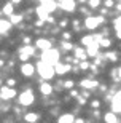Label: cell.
Here are the masks:
<instances>
[{
	"mask_svg": "<svg viewBox=\"0 0 121 123\" xmlns=\"http://www.w3.org/2000/svg\"><path fill=\"white\" fill-rule=\"evenodd\" d=\"M73 85H75V83H73L72 80H67V82L64 83V86H65V88H69V90H72V88H73Z\"/></svg>",
	"mask_w": 121,
	"mask_h": 123,
	"instance_id": "obj_32",
	"label": "cell"
},
{
	"mask_svg": "<svg viewBox=\"0 0 121 123\" xmlns=\"http://www.w3.org/2000/svg\"><path fill=\"white\" fill-rule=\"evenodd\" d=\"M73 43H70V40H61V50L62 51H70V50H75L73 48Z\"/></svg>",
	"mask_w": 121,
	"mask_h": 123,
	"instance_id": "obj_24",
	"label": "cell"
},
{
	"mask_svg": "<svg viewBox=\"0 0 121 123\" xmlns=\"http://www.w3.org/2000/svg\"><path fill=\"white\" fill-rule=\"evenodd\" d=\"M104 118H105V123H118V117H116V114H115L113 110L107 112Z\"/></svg>",
	"mask_w": 121,
	"mask_h": 123,
	"instance_id": "obj_20",
	"label": "cell"
},
{
	"mask_svg": "<svg viewBox=\"0 0 121 123\" xmlns=\"http://www.w3.org/2000/svg\"><path fill=\"white\" fill-rule=\"evenodd\" d=\"M99 48H100V45L99 43H92L91 46H88L86 48V53H88V56H91V58H96V56H99Z\"/></svg>",
	"mask_w": 121,
	"mask_h": 123,
	"instance_id": "obj_16",
	"label": "cell"
},
{
	"mask_svg": "<svg viewBox=\"0 0 121 123\" xmlns=\"http://www.w3.org/2000/svg\"><path fill=\"white\" fill-rule=\"evenodd\" d=\"M116 37L121 40V29H116Z\"/></svg>",
	"mask_w": 121,
	"mask_h": 123,
	"instance_id": "obj_41",
	"label": "cell"
},
{
	"mask_svg": "<svg viewBox=\"0 0 121 123\" xmlns=\"http://www.w3.org/2000/svg\"><path fill=\"white\" fill-rule=\"evenodd\" d=\"M37 16H38V19L46 21V19L49 18V13L46 11L45 8H43V5H40V6H37Z\"/></svg>",
	"mask_w": 121,
	"mask_h": 123,
	"instance_id": "obj_17",
	"label": "cell"
},
{
	"mask_svg": "<svg viewBox=\"0 0 121 123\" xmlns=\"http://www.w3.org/2000/svg\"><path fill=\"white\" fill-rule=\"evenodd\" d=\"M54 69H56V74H59V75H64V74H67L70 72V64H62V62H59L54 66Z\"/></svg>",
	"mask_w": 121,
	"mask_h": 123,
	"instance_id": "obj_12",
	"label": "cell"
},
{
	"mask_svg": "<svg viewBox=\"0 0 121 123\" xmlns=\"http://www.w3.org/2000/svg\"><path fill=\"white\" fill-rule=\"evenodd\" d=\"M38 118H40V115L35 114V112H29V114L24 115V120L27 123H35V122H38Z\"/></svg>",
	"mask_w": 121,
	"mask_h": 123,
	"instance_id": "obj_19",
	"label": "cell"
},
{
	"mask_svg": "<svg viewBox=\"0 0 121 123\" xmlns=\"http://www.w3.org/2000/svg\"><path fill=\"white\" fill-rule=\"evenodd\" d=\"M73 55H75L76 59L85 61V59H86V56H88V53H86V50H83L81 46H75V50H73Z\"/></svg>",
	"mask_w": 121,
	"mask_h": 123,
	"instance_id": "obj_15",
	"label": "cell"
},
{
	"mask_svg": "<svg viewBox=\"0 0 121 123\" xmlns=\"http://www.w3.org/2000/svg\"><path fill=\"white\" fill-rule=\"evenodd\" d=\"M37 70H38V75H40L43 80H51V78L56 75L54 66L46 64V62H43V61H40V62L37 64Z\"/></svg>",
	"mask_w": 121,
	"mask_h": 123,
	"instance_id": "obj_1",
	"label": "cell"
},
{
	"mask_svg": "<svg viewBox=\"0 0 121 123\" xmlns=\"http://www.w3.org/2000/svg\"><path fill=\"white\" fill-rule=\"evenodd\" d=\"M14 83H16V80H13V78H8V80H6V85H8V86H11V88L14 86Z\"/></svg>",
	"mask_w": 121,
	"mask_h": 123,
	"instance_id": "obj_33",
	"label": "cell"
},
{
	"mask_svg": "<svg viewBox=\"0 0 121 123\" xmlns=\"http://www.w3.org/2000/svg\"><path fill=\"white\" fill-rule=\"evenodd\" d=\"M113 5H115V3H113V0H105V6H107V8H112Z\"/></svg>",
	"mask_w": 121,
	"mask_h": 123,
	"instance_id": "obj_34",
	"label": "cell"
},
{
	"mask_svg": "<svg viewBox=\"0 0 121 123\" xmlns=\"http://www.w3.org/2000/svg\"><path fill=\"white\" fill-rule=\"evenodd\" d=\"M113 26H115V29H121V16L115 18V21H113Z\"/></svg>",
	"mask_w": 121,
	"mask_h": 123,
	"instance_id": "obj_30",
	"label": "cell"
},
{
	"mask_svg": "<svg viewBox=\"0 0 121 123\" xmlns=\"http://www.w3.org/2000/svg\"><path fill=\"white\" fill-rule=\"evenodd\" d=\"M35 48H40L41 51H46L51 48V42L48 40V38H38V40L35 42Z\"/></svg>",
	"mask_w": 121,
	"mask_h": 123,
	"instance_id": "obj_10",
	"label": "cell"
},
{
	"mask_svg": "<svg viewBox=\"0 0 121 123\" xmlns=\"http://www.w3.org/2000/svg\"><path fill=\"white\" fill-rule=\"evenodd\" d=\"M10 21H11V24H21L23 14H13V16H10Z\"/></svg>",
	"mask_w": 121,
	"mask_h": 123,
	"instance_id": "obj_25",
	"label": "cell"
},
{
	"mask_svg": "<svg viewBox=\"0 0 121 123\" xmlns=\"http://www.w3.org/2000/svg\"><path fill=\"white\" fill-rule=\"evenodd\" d=\"M67 24H69V21H67V19H62V21L59 23V26H61V27H65Z\"/></svg>",
	"mask_w": 121,
	"mask_h": 123,
	"instance_id": "obj_37",
	"label": "cell"
},
{
	"mask_svg": "<svg viewBox=\"0 0 121 123\" xmlns=\"http://www.w3.org/2000/svg\"><path fill=\"white\" fill-rule=\"evenodd\" d=\"M80 69L81 70H88V69H91V64L88 62V61H81L80 62Z\"/></svg>",
	"mask_w": 121,
	"mask_h": 123,
	"instance_id": "obj_29",
	"label": "cell"
},
{
	"mask_svg": "<svg viewBox=\"0 0 121 123\" xmlns=\"http://www.w3.org/2000/svg\"><path fill=\"white\" fill-rule=\"evenodd\" d=\"M81 88H86V90H92V88H96L99 85L96 80H91V78H85V80H81L80 82Z\"/></svg>",
	"mask_w": 121,
	"mask_h": 123,
	"instance_id": "obj_13",
	"label": "cell"
},
{
	"mask_svg": "<svg viewBox=\"0 0 121 123\" xmlns=\"http://www.w3.org/2000/svg\"><path fill=\"white\" fill-rule=\"evenodd\" d=\"M73 122H75V118H73L72 114H64V115H61L59 120H58V123H73Z\"/></svg>",
	"mask_w": 121,
	"mask_h": 123,
	"instance_id": "obj_22",
	"label": "cell"
},
{
	"mask_svg": "<svg viewBox=\"0 0 121 123\" xmlns=\"http://www.w3.org/2000/svg\"><path fill=\"white\" fill-rule=\"evenodd\" d=\"M118 75H120V82H121V67L118 69Z\"/></svg>",
	"mask_w": 121,
	"mask_h": 123,
	"instance_id": "obj_42",
	"label": "cell"
},
{
	"mask_svg": "<svg viewBox=\"0 0 121 123\" xmlns=\"http://www.w3.org/2000/svg\"><path fill=\"white\" fill-rule=\"evenodd\" d=\"M19 70H21V74H23L24 77H30V75H34V72H35V67L29 62H24Z\"/></svg>",
	"mask_w": 121,
	"mask_h": 123,
	"instance_id": "obj_9",
	"label": "cell"
},
{
	"mask_svg": "<svg viewBox=\"0 0 121 123\" xmlns=\"http://www.w3.org/2000/svg\"><path fill=\"white\" fill-rule=\"evenodd\" d=\"M80 2H86V0H80Z\"/></svg>",
	"mask_w": 121,
	"mask_h": 123,
	"instance_id": "obj_44",
	"label": "cell"
},
{
	"mask_svg": "<svg viewBox=\"0 0 121 123\" xmlns=\"http://www.w3.org/2000/svg\"><path fill=\"white\" fill-rule=\"evenodd\" d=\"M88 3H89V6L91 8H99V6H100V0H89V2H88Z\"/></svg>",
	"mask_w": 121,
	"mask_h": 123,
	"instance_id": "obj_28",
	"label": "cell"
},
{
	"mask_svg": "<svg viewBox=\"0 0 121 123\" xmlns=\"http://www.w3.org/2000/svg\"><path fill=\"white\" fill-rule=\"evenodd\" d=\"M73 123H86V122L83 118H75V122H73Z\"/></svg>",
	"mask_w": 121,
	"mask_h": 123,
	"instance_id": "obj_40",
	"label": "cell"
},
{
	"mask_svg": "<svg viewBox=\"0 0 121 123\" xmlns=\"http://www.w3.org/2000/svg\"><path fill=\"white\" fill-rule=\"evenodd\" d=\"M38 2H40V3H43V2H46V0H38Z\"/></svg>",
	"mask_w": 121,
	"mask_h": 123,
	"instance_id": "obj_43",
	"label": "cell"
},
{
	"mask_svg": "<svg viewBox=\"0 0 121 123\" xmlns=\"http://www.w3.org/2000/svg\"><path fill=\"white\" fill-rule=\"evenodd\" d=\"M99 45L102 46V48H110V46H112V42L108 40V38H102V42H100Z\"/></svg>",
	"mask_w": 121,
	"mask_h": 123,
	"instance_id": "obj_27",
	"label": "cell"
},
{
	"mask_svg": "<svg viewBox=\"0 0 121 123\" xmlns=\"http://www.w3.org/2000/svg\"><path fill=\"white\" fill-rule=\"evenodd\" d=\"M40 5H43V8H45L49 14H51L54 10L58 8V3H56L54 0H46V2H43V3H40Z\"/></svg>",
	"mask_w": 121,
	"mask_h": 123,
	"instance_id": "obj_14",
	"label": "cell"
},
{
	"mask_svg": "<svg viewBox=\"0 0 121 123\" xmlns=\"http://www.w3.org/2000/svg\"><path fill=\"white\" fill-rule=\"evenodd\" d=\"M112 110L115 114H121V91L115 93L112 98Z\"/></svg>",
	"mask_w": 121,
	"mask_h": 123,
	"instance_id": "obj_7",
	"label": "cell"
},
{
	"mask_svg": "<svg viewBox=\"0 0 121 123\" xmlns=\"http://www.w3.org/2000/svg\"><path fill=\"white\" fill-rule=\"evenodd\" d=\"M105 58H107L108 61H112V62H116L118 61V55L115 53V51H108L107 55H105Z\"/></svg>",
	"mask_w": 121,
	"mask_h": 123,
	"instance_id": "obj_26",
	"label": "cell"
},
{
	"mask_svg": "<svg viewBox=\"0 0 121 123\" xmlns=\"http://www.w3.org/2000/svg\"><path fill=\"white\" fill-rule=\"evenodd\" d=\"M11 26L13 24H11L10 19H2L0 21V32H2V35H6L10 32V29H11Z\"/></svg>",
	"mask_w": 121,
	"mask_h": 123,
	"instance_id": "obj_11",
	"label": "cell"
},
{
	"mask_svg": "<svg viewBox=\"0 0 121 123\" xmlns=\"http://www.w3.org/2000/svg\"><path fill=\"white\" fill-rule=\"evenodd\" d=\"M43 24H45V21H43V19H37V21H35V26H38V27H41Z\"/></svg>",
	"mask_w": 121,
	"mask_h": 123,
	"instance_id": "obj_36",
	"label": "cell"
},
{
	"mask_svg": "<svg viewBox=\"0 0 121 123\" xmlns=\"http://www.w3.org/2000/svg\"><path fill=\"white\" fill-rule=\"evenodd\" d=\"M13 10H14V5L11 3V2H8V3H5L3 10H2V13L6 14V16H13Z\"/></svg>",
	"mask_w": 121,
	"mask_h": 123,
	"instance_id": "obj_23",
	"label": "cell"
},
{
	"mask_svg": "<svg viewBox=\"0 0 121 123\" xmlns=\"http://www.w3.org/2000/svg\"><path fill=\"white\" fill-rule=\"evenodd\" d=\"M41 61L46 64H51V66L59 64V51L54 50V48H49V50L43 51L41 53Z\"/></svg>",
	"mask_w": 121,
	"mask_h": 123,
	"instance_id": "obj_2",
	"label": "cell"
},
{
	"mask_svg": "<svg viewBox=\"0 0 121 123\" xmlns=\"http://www.w3.org/2000/svg\"><path fill=\"white\" fill-rule=\"evenodd\" d=\"M92 43H96L94 35H85V37H81V45H85L86 48H88V46H91Z\"/></svg>",
	"mask_w": 121,
	"mask_h": 123,
	"instance_id": "obj_21",
	"label": "cell"
},
{
	"mask_svg": "<svg viewBox=\"0 0 121 123\" xmlns=\"http://www.w3.org/2000/svg\"><path fill=\"white\" fill-rule=\"evenodd\" d=\"M105 19H104V16H88V18L85 19V27L86 29H91V31H94L96 27H99L100 24L104 23Z\"/></svg>",
	"mask_w": 121,
	"mask_h": 123,
	"instance_id": "obj_3",
	"label": "cell"
},
{
	"mask_svg": "<svg viewBox=\"0 0 121 123\" xmlns=\"http://www.w3.org/2000/svg\"><path fill=\"white\" fill-rule=\"evenodd\" d=\"M70 38H72L70 32H62V40H70Z\"/></svg>",
	"mask_w": 121,
	"mask_h": 123,
	"instance_id": "obj_31",
	"label": "cell"
},
{
	"mask_svg": "<svg viewBox=\"0 0 121 123\" xmlns=\"http://www.w3.org/2000/svg\"><path fill=\"white\" fill-rule=\"evenodd\" d=\"M70 94H72V98H78V96H80V94H78V91H73V90H72Z\"/></svg>",
	"mask_w": 121,
	"mask_h": 123,
	"instance_id": "obj_39",
	"label": "cell"
},
{
	"mask_svg": "<svg viewBox=\"0 0 121 123\" xmlns=\"http://www.w3.org/2000/svg\"><path fill=\"white\" fill-rule=\"evenodd\" d=\"M34 53H35V48L32 45H24L19 48V59L23 61V62H27L29 58L34 56Z\"/></svg>",
	"mask_w": 121,
	"mask_h": 123,
	"instance_id": "obj_4",
	"label": "cell"
},
{
	"mask_svg": "<svg viewBox=\"0 0 121 123\" xmlns=\"http://www.w3.org/2000/svg\"><path fill=\"white\" fill-rule=\"evenodd\" d=\"M91 105H92V109H97L99 105H100V102H99L97 99H94V101H92V104H91Z\"/></svg>",
	"mask_w": 121,
	"mask_h": 123,
	"instance_id": "obj_35",
	"label": "cell"
},
{
	"mask_svg": "<svg viewBox=\"0 0 121 123\" xmlns=\"http://www.w3.org/2000/svg\"><path fill=\"white\" fill-rule=\"evenodd\" d=\"M16 90L11 86H2V90H0V96H2V99L3 101H11L16 98Z\"/></svg>",
	"mask_w": 121,
	"mask_h": 123,
	"instance_id": "obj_6",
	"label": "cell"
},
{
	"mask_svg": "<svg viewBox=\"0 0 121 123\" xmlns=\"http://www.w3.org/2000/svg\"><path fill=\"white\" fill-rule=\"evenodd\" d=\"M40 91H41V94H45V96H49L51 93H53V86L49 85L48 82H43L40 85Z\"/></svg>",
	"mask_w": 121,
	"mask_h": 123,
	"instance_id": "obj_18",
	"label": "cell"
},
{
	"mask_svg": "<svg viewBox=\"0 0 121 123\" xmlns=\"http://www.w3.org/2000/svg\"><path fill=\"white\" fill-rule=\"evenodd\" d=\"M10 2H11V3H13V5H19V3H21V2H23V0H10Z\"/></svg>",
	"mask_w": 121,
	"mask_h": 123,
	"instance_id": "obj_38",
	"label": "cell"
},
{
	"mask_svg": "<svg viewBox=\"0 0 121 123\" xmlns=\"http://www.w3.org/2000/svg\"><path fill=\"white\" fill-rule=\"evenodd\" d=\"M18 101H19L21 105H32L34 101H35V96H34V93H32L30 90H26V91H23L21 94H19Z\"/></svg>",
	"mask_w": 121,
	"mask_h": 123,
	"instance_id": "obj_5",
	"label": "cell"
},
{
	"mask_svg": "<svg viewBox=\"0 0 121 123\" xmlns=\"http://www.w3.org/2000/svg\"><path fill=\"white\" fill-rule=\"evenodd\" d=\"M61 8H62L64 11H67V13L75 11L76 10V2L75 0H62V2H61Z\"/></svg>",
	"mask_w": 121,
	"mask_h": 123,
	"instance_id": "obj_8",
	"label": "cell"
}]
</instances>
